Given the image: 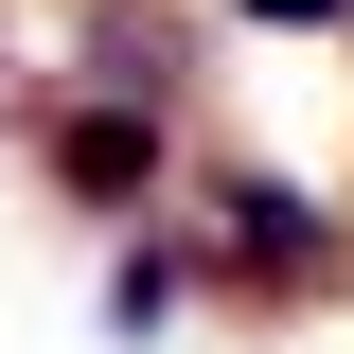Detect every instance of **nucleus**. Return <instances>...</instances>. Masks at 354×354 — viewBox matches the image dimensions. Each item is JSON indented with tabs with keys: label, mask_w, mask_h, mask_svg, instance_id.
Returning <instances> with one entry per match:
<instances>
[{
	"label": "nucleus",
	"mask_w": 354,
	"mask_h": 354,
	"mask_svg": "<svg viewBox=\"0 0 354 354\" xmlns=\"http://www.w3.org/2000/svg\"><path fill=\"white\" fill-rule=\"evenodd\" d=\"M71 88H106V106H177V88H195V18H177V0H88Z\"/></svg>",
	"instance_id": "3"
},
{
	"label": "nucleus",
	"mask_w": 354,
	"mask_h": 354,
	"mask_svg": "<svg viewBox=\"0 0 354 354\" xmlns=\"http://www.w3.org/2000/svg\"><path fill=\"white\" fill-rule=\"evenodd\" d=\"M230 18H301V36H354V0H230Z\"/></svg>",
	"instance_id": "5"
},
{
	"label": "nucleus",
	"mask_w": 354,
	"mask_h": 354,
	"mask_svg": "<svg viewBox=\"0 0 354 354\" xmlns=\"http://www.w3.org/2000/svg\"><path fill=\"white\" fill-rule=\"evenodd\" d=\"M177 283H195L177 248H124V266H106V337H160V319H177Z\"/></svg>",
	"instance_id": "4"
},
{
	"label": "nucleus",
	"mask_w": 354,
	"mask_h": 354,
	"mask_svg": "<svg viewBox=\"0 0 354 354\" xmlns=\"http://www.w3.org/2000/svg\"><path fill=\"white\" fill-rule=\"evenodd\" d=\"M213 266L230 283H354L337 213H319L301 177H213Z\"/></svg>",
	"instance_id": "2"
},
{
	"label": "nucleus",
	"mask_w": 354,
	"mask_h": 354,
	"mask_svg": "<svg viewBox=\"0 0 354 354\" xmlns=\"http://www.w3.org/2000/svg\"><path fill=\"white\" fill-rule=\"evenodd\" d=\"M53 195L106 213V230H142V213L177 195V106H106V88H71V106H53Z\"/></svg>",
	"instance_id": "1"
}]
</instances>
